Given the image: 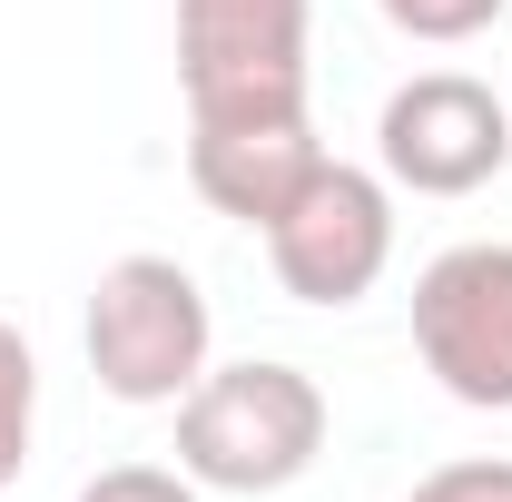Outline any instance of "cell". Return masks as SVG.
Wrapping results in <instances>:
<instances>
[{
	"label": "cell",
	"mask_w": 512,
	"mask_h": 502,
	"mask_svg": "<svg viewBox=\"0 0 512 502\" xmlns=\"http://www.w3.org/2000/svg\"><path fill=\"white\" fill-rule=\"evenodd\" d=\"M384 20L404 30V40H434V50H453V40H473V30H493L512 0H375Z\"/></svg>",
	"instance_id": "9c48e42d"
},
{
	"label": "cell",
	"mask_w": 512,
	"mask_h": 502,
	"mask_svg": "<svg viewBox=\"0 0 512 502\" xmlns=\"http://www.w3.org/2000/svg\"><path fill=\"white\" fill-rule=\"evenodd\" d=\"M188 119H306V0H178Z\"/></svg>",
	"instance_id": "3957f363"
},
{
	"label": "cell",
	"mask_w": 512,
	"mask_h": 502,
	"mask_svg": "<svg viewBox=\"0 0 512 502\" xmlns=\"http://www.w3.org/2000/svg\"><path fill=\"white\" fill-rule=\"evenodd\" d=\"M266 266L296 306H365L384 286V266H394V188L375 168L325 158L286 197V217L266 227Z\"/></svg>",
	"instance_id": "277c9868"
},
{
	"label": "cell",
	"mask_w": 512,
	"mask_h": 502,
	"mask_svg": "<svg viewBox=\"0 0 512 502\" xmlns=\"http://www.w3.org/2000/svg\"><path fill=\"white\" fill-rule=\"evenodd\" d=\"M30 434H40V365H30V335L0 315V493L20 483Z\"/></svg>",
	"instance_id": "ba28073f"
},
{
	"label": "cell",
	"mask_w": 512,
	"mask_h": 502,
	"mask_svg": "<svg viewBox=\"0 0 512 502\" xmlns=\"http://www.w3.org/2000/svg\"><path fill=\"white\" fill-rule=\"evenodd\" d=\"M404 502H512V463L503 453H463V463H434Z\"/></svg>",
	"instance_id": "30bf717a"
},
{
	"label": "cell",
	"mask_w": 512,
	"mask_h": 502,
	"mask_svg": "<svg viewBox=\"0 0 512 502\" xmlns=\"http://www.w3.org/2000/svg\"><path fill=\"white\" fill-rule=\"evenodd\" d=\"M79 345H89L99 394H119V404H178V394L207 375L217 315H207V296H197V276L178 256H119V266H99V286H89Z\"/></svg>",
	"instance_id": "7a4b0ae2"
},
{
	"label": "cell",
	"mask_w": 512,
	"mask_h": 502,
	"mask_svg": "<svg viewBox=\"0 0 512 502\" xmlns=\"http://www.w3.org/2000/svg\"><path fill=\"white\" fill-rule=\"evenodd\" d=\"M316 168H325L316 119H188V188L256 237L286 217V197Z\"/></svg>",
	"instance_id": "52a82bcc"
},
{
	"label": "cell",
	"mask_w": 512,
	"mask_h": 502,
	"mask_svg": "<svg viewBox=\"0 0 512 502\" xmlns=\"http://www.w3.org/2000/svg\"><path fill=\"white\" fill-rule=\"evenodd\" d=\"M414 355L473 414H512V247L473 237L414 276Z\"/></svg>",
	"instance_id": "5b68a950"
},
{
	"label": "cell",
	"mask_w": 512,
	"mask_h": 502,
	"mask_svg": "<svg viewBox=\"0 0 512 502\" xmlns=\"http://www.w3.org/2000/svg\"><path fill=\"white\" fill-rule=\"evenodd\" d=\"M325 453V394L306 365H207L178 394V473L197 493H286Z\"/></svg>",
	"instance_id": "6da1fadb"
},
{
	"label": "cell",
	"mask_w": 512,
	"mask_h": 502,
	"mask_svg": "<svg viewBox=\"0 0 512 502\" xmlns=\"http://www.w3.org/2000/svg\"><path fill=\"white\" fill-rule=\"evenodd\" d=\"M79 502H197V483L168 463H109L99 483H79Z\"/></svg>",
	"instance_id": "8fae6325"
},
{
	"label": "cell",
	"mask_w": 512,
	"mask_h": 502,
	"mask_svg": "<svg viewBox=\"0 0 512 502\" xmlns=\"http://www.w3.org/2000/svg\"><path fill=\"white\" fill-rule=\"evenodd\" d=\"M375 168L404 197H473L512 168V99H493L463 69H424L384 99L375 119Z\"/></svg>",
	"instance_id": "8992f818"
}]
</instances>
